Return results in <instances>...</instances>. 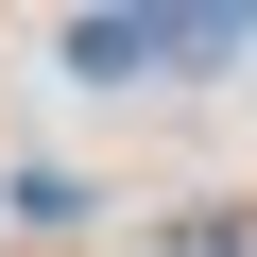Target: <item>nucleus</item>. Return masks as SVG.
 <instances>
[{
  "label": "nucleus",
  "mask_w": 257,
  "mask_h": 257,
  "mask_svg": "<svg viewBox=\"0 0 257 257\" xmlns=\"http://www.w3.org/2000/svg\"><path fill=\"white\" fill-rule=\"evenodd\" d=\"M52 52H69L86 86H138V69H172V18H69Z\"/></svg>",
  "instance_id": "nucleus-1"
},
{
  "label": "nucleus",
  "mask_w": 257,
  "mask_h": 257,
  "mask_svg": "<svg viewBox=\"0 0 257 257\" xmlns=\"http://www.w3.org/2000/svg\"><path fill=\"white\" fill-rule=\"evenodd\" d=\"M0 206H18L35 240H69V223H86V172H18V189H0Z\"/></svg>",
  "instance_id": "nucleus-2"
}]
</instances>
